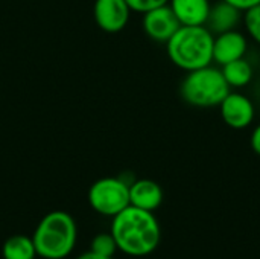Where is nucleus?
Listing matches in <instances>:
<instances>
[{
  "mask_svg": "<svg viewBox=\"0 0 260 259\" xmlns=\"http://www.w3.org/2000/svg\"><path fill=\"white\" fill-rule=\"evenodd\" d=\"M221 72L230 89H242L253 79V66L245 58H239L221 66Z\"/></svg>",
  "mask_w": 260,
  "mask_h": 259,
  "instance_id": "13",
  "label": "nucleus"
},
{
  "mask_svg": "<svg viewBox=\"0 0 260 259\" xmlns=\"http://www.w3.org/2000/svg\"><path fill=\"white\" fill-rule=\"evenodd\" d=\"M248 49L247 37L233 29L218 34L213 38V61L218 66H224L230 61L244 58Z\"/></svg>",
  "mask_w": 260,
  "mask_h": 259,
  "instance_id": "9",
  "label": "nucleus"
},
{
  "mask_svg": "<svg viewBox=\"0 0 260 259\" xmlns=\"http://www.w3.org/2000/svg\"><path fill=\"white\" fill-rule=\"evenodd\" d=\"M242 21H244L245 31L250 35V38L260 44V3L244 11Z\"/></svg>",
  "mask_w": 260,
  "mask_h": 259,
  "instance_id": "16",
  "label": "nucleus"
},
{
  "mask_svg": "<svg viewBox=\"0 0 260 259\" xmlns=\"http://www.w3.org/2000/svg\"><path fill=\"white\" fill-rule=\"evenodd\" d=\"M111 235L125 255L142 258L151 255L160 243V224L152 212L128 206L113 217Z\"/></svg>",
  "mask_w": 260,
  "mask_h": 259,
  "instance_id": "1",
  "label": "nucleus"
},
{
  "mask_svg": "<svg viewBox=\"0 0 260 259\" xmlns=\"http://www.w3.org/2000/svg\"><path fill=\"white\" fill-rule=\"evenodd\" d=\"M128 3V6L131 8V11H136V12H148L154 8H158V6H163V5H168L169 0H125Z\"/></svg>",
  "mask_w": 260,
  "mask_h": 259,
  "instance_id": "17",
  "label": "nucleus"
},
{
  "mask_svg": "<svg viewBox=\"0 0 260 259\" xmlns=\"http://www.w3.org/2000/svg\"><path fill=\"white\" fill-rule=\"evenodd\" d=\"M76 238L75 218L64 211H53L44 215L32 235L37 256L44 259L67 258L76 246Z\"/></svg>",
  "mask_w": 260,
  "mask_h": 259,
  "instance_id": "3",
  "label": "nucleus"
},
{
  "mask_svg": "<svg viewBox=\"0 0 260 259\" xmlns=\"http://www.w3.org/2000/svg\"><path fill=\"white\" fill-rule=\"evenodd\" d=\"M250 143H251V148L256 154L260 156V124L253 130L251 133V137H250Z\"/></svg>",
  "mask_w": 260,
  "mask_h": 259,
  "instance_id": "19",
  "label": "nucleus"
},
{
  "mask_svg": "<svg viewBox=\"0 0 260 259\" xmlns=\"http://www.w3.org/2000/svg\"><path fill=\"white\" fill-rule=\"evenodd\" d=\"M129 12L125 0H96L93 8L96 24L108 34L120 32L129 20Z\"/></svg>",
  "mask_w": 260,
  "mask_h": 259,
  "instance_id": "7",
  "label": "nucleus"
},
{
  "mask_svg": "<svg viewBox=\"0 0 260 259\" xmlns=\"http://www.w3.org/2000/svg\"><path fill=\"white\" fill-rule=\"evenodd\" d=\"M3 259H35L37 250L32 237L26 235H12L9 237L2 247Z\"/></svg>",
  "mask_w": 260,
  "mask_h": 259,
  "instance_id": "14",
  "label": "nucleus"
},
{
  "mask_svg": "<svg viewBox=\"0 0 260 259\" xmlns=\"http://www.w3.org/2000/svg\"><path fill=\"white\" fill-rule=\"evenodd\" d=\"M163 203L161 186L149 179H139L129 185V205L154 212Z\"/></svg>",
  "mask_w": 260,
  "mask_h": 259,
  "instance_id": "10",
  "label": "nucleus"
},
{
  "mask_svg": "<svg viewBox=\"0 0 260 259\" xmlns=\"http://www.w3.org/2000/svg\"><path fill=\"white\" fill-rule=\"evenodd\" d=\"M88 203L98 214L114 217L129 206V185L122 177H104L88 189Z\"/></svg>",
  "mask_w": 260,
  "mask_h": 259,
  "instance_id": "5",
  "label": "nucleus"
},
{
  "mask_svg": "<svg viewBox=\"0 0 260 259\" xmlns=\"http://www.w3.org/2000/svg\"><path fill=\"white\" fill-rule=\"evenodd\" d=\"M224 2H227V3H230V5H233V6H236V8H238L239 11H242V12L260 3V0H224Z\"/></svg>",
  "mask_w": 260,
  "mask_h": 259,
  "instance_id": "18",
  "label": "nucleus"
},
{
  "mask_svg": "<svg viewBox=\"0 0 260 259\" xmlns=\"http://www.w3.org/2000/svg\"><path fill=\"white\" fill-rule=\"evenodd\" d=\"M181 26H206L210 12V0H169Z\"/></svg>",
  "mask_w": 260,
  "mask_h": 259,
  "instance_id": "11",
  "label": "nucleus"
},
{
  "mask_svg": "<svg viewBox=\"0 0 260 259\" xmlns=\"http://www.w3.org/2000/svg\"><path fill=\"white\" fill-rule=\"evenodd\" d=\"M222 121L235 130H244L254 121V104L242 93L230 92L218 105Z\"/></svg>",
  "mask_w": 260,
  "mask_h": 259,
  "instance_id": "6",
  "label": "nucleus"
},
{
  "mask_svg": "<svg viewBox=\"0 0 260 259\" xmlns=\"http://www.w3.org/2000/svg\"><path fill=\"white\" fill-rule=\"evenodd\" d=\"M230 93V85L224 79L221 69L210 66L187 72L180 85V95L184 102L193 107H218Z\"/></svg>",
  "mask_w": 260,
  "mask_h": 259,
  "instance_id": "4",
  "label": "nucleus"
},
{
  "mask_svg": "<svg viewBox=\"0 0 260 259\" xmlns=\"http://www.w3.org/2000/svg\"><path fill=\"white\" fill-rule=\"evenodd\" d=\"M213 38L207 26H180L166 41L168 56L186 72L210 66L213 63Z\"/></svg>",
  "mask_w": 260,
  "mask_h": 259,
  "instance_id": "2",
  "label": "nucleus"
},
{
  "mask_svg": "<svg viewBox=\"0 0 260 259\" xmlns=\"http://www.w3.org/2000/svg\"><path fill=\"white\" fill-rule=\"evenodd\" d=\"M241 20H242V11H239L236 6L224 0H219L210 8L206 26L210 29L212 34L218 35V34L236 29Z\"/></svg>",
  "mask_w": 260,
  "mask_h": 259,
  "instance_id": "12",
  "label": "nucleus"
},
{
  "mask_svg": "<svg viewBox=\"0 0 260 259\" xmlns=\"http://www.w3.org/2000/svg\"><path fill=\"white\" fill-rule=\"evenodd\" d=\"M180 26L181 24L169 5L154 8L143 14V31L154 41L166 44Z\"/></svg>",
  "mask_w": 260,
  "mask_h": 259,
  "instance_id": "8",
  "label": "nucleus"
},
{
  "mask_svg": "<svg viewBox=\"0 0 260 259\" xmlns=\"http://www.w3.org/2000/svg\"><path fill=\"white\" fill-rule=\"evenodd\" d=\"M76 259H113V258H110V256H104V255H99V253H94V252L88 250V252H85V253L79 255Z\"/></svg>",
  "mask_w": 260,
  "mask_h": 259,
  "instance_id": "20",
  "label": "nucleus"
},
{
  "mask_svg": "<svg viewBox=\"0 0 260 259\" xmlns=\"http://www.w3.org/2000/svg\"><path fill=\"white\" fill-rule=\"evenodd\" d=\"M90 250L94 252V253H99V255L113 258L114 253H116L119 249H117V244H116L114 237H113L111 232H110V234H99V235H96V237L91 240Z\"/></svg>",
  "mask_w": 260,
  "mask_h": 259,
  "instance_id": "15",
  "label": "nucleus"
}]
</instances>
